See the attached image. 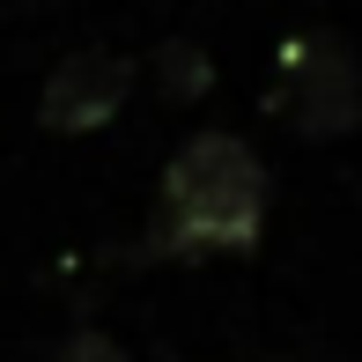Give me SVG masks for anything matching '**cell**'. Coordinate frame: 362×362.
<instances>
[{
    "instance_id": "obj_1",
    "label": "cell",
    "mask_w": 362,
    "mask_h": 362,
    "mask_svg": "<svg viewBox=\"0 0 362 362\" xmlns=\"http://www.w3.org/2000/svg\"><path fill=\"white\" fill-rule=\"evenodd\" d=\"M267 229V163L237 134H192L163 170L141 259H229Z\"/></svg>"
},
{
    "instance_id": "obj_2",
    "label": "cell",
    "mask_w": 362,
    "mask_h": 362,
    "mask_svg": "<svg viewBox=\"0 0 362 362\" xmlns=\"http://www.w3.org/2000/svg\"><path fill=\"white\" fill-rule=\"evenodd\" d=\"M274 119L303 141H340L362 126V67L355 45L333 30H296L274 59Z\"/></svg>"
},
{
    "instance_id": "obj_3",
    "label": "cell",
    "mask_w": 362,
    "mask_h": 362,
    "mask_svg": "<svg viewBox=\"0 0 362 362\" xmlns=\"http://www.w3.org/2000/svg\"><path fill=\"white\" fill-rule=\"evenodd\" d=\"M126 96H134V67L119 52H67L45 74L37 119H45V134H104Z\"/></svg>"
},
{
    "instance_id": "obj_4",
    "label": "cell",
    "mask_w": 362,
    "mask_h": 362,
    "mask_svg": "<svg viewBox=\"0 0 362 362\" xmlns=\"http://www.w3.org/2000/svg\"><path fill=\"white\" fill-rule=\"evenodd\" d=\"M156 89L170 96V104H200V96L215 89V59H207L192 37H170V45H156Z\"/></svg>"
},
{
    "instance_id": "obj_5",
    "label": "cell",
    "mask_w": 362,
    "mask_h": 362,
    "mask_svg": "<svg viewBox=\"0 0 362 362\" xmlns=\"http://www.w3.org/2000/svg\"><path fill=\"white\" fill-rule=\"evenodd\" d=\"M52 362H126V348L111 333H96V325H81V333H67L59 340V355Z\"/></svg>"
}]
</instances>
